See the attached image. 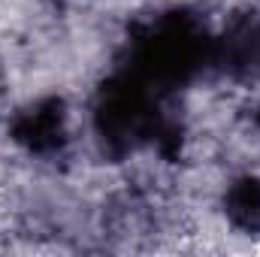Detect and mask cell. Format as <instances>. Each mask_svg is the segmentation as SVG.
Here are the masks:
<instances>
[{"label":"cell","instance_id":"cell-3","mask_svg":"<svg viewBox=\"0 0 260 257\" xmlns=\"http://www.w3.org/2000/svg\"><path fill=\"white\" fill-rule=\"evenodd\" d=\"M227 212L230 218L245 227V230H260V179L245 176L239 179L230 194H227Z\"/></svg>","mask_w":260,"mask_h":257},{"label":"cell","instance_id":"cell-2","mask_svg":"<svg viewBox=\"0 0 260 257\" xmlns=\"http://www.w3.org/2000/svg\"><path fill=\"white\" fill-rule=\"evenodd\" d=\"M18 139H24L30 148L37 151H46L52 145L61 142L64 136V115H61V106L58 103H40L34 109H27L18 121Z\"/></svg>","mask_w":260,"mask_h":257},{"label":"cell","instance_id":"cell-1","mask_svg":"<svg viewBox=\"0 0 260 257\" xmlns=\"http://www.w3.org/2000/svg\"><path fill=\"white\" fill-rule=\"evenodd\" d=\"M97 133L112 151L136 148L142 139H148L157 124L154 112V91L145 79L127 73L115 82H109L97 103Z\"/></svg>","mask_w":260,"mask_h":257}]
</instances>
